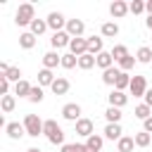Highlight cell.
Masks as SVG:
<instances>
[{
    "label": "cell",
    "mask_w": 152,
    "mask_h": 152,
    "mask_svg": "<svg viewBox=\"0 0 152 152\" xmlns=\"http://www.w3.org/2000/svg\"><path fill=\"white\" fill-rule=\"evenodd\" d=\"M119 33V26L114 24V21H104L102 24V36H107V38H114Z\"/></svg>",
    "instance_id": "29"
},
{
    "label": "cell",
    "mask_w": 152,
    "mask_h": 152,
    "mask_svg": "<svg viewBox=\"0 0 152 152\" xmlns=\"http://www.w3.org/2000/svg\"><path fill=\"white\" fill-rule=\"evenodd\" d=\"M83 28H86V26H83L81 19H69V21H66V33H69L71 38H81V36H83Z\"/></svg>",
    "instance_id": "10"
},
{
    "label": "cell",
    "mask_w": 152,
    "mask_h": 152,
    "mask_svg": "<svg viewBox=\"0 0 152 152\" xmlns=\"http://www.w3.org/2000/svg\"><path fill=\"white\" fill-rule=\"evenodd\" d=\"M145 104H147V107H152V88L145 93Z\"/></svg>",
    "instance_id": "42"
},
{
    "label": "cell",
    "mask_w": 152,
    "mask_h": 152,
    "mask_svg": "<svg viewBox=\"0 0 152 152\" xmlns=\"http://www.w3.org/2000/svg\"><path fill=\"white\" fill-rule=\"evenodd\" d=\"M104 116H107L109 124H119V121H121V109H119V107H107Z\"/></svg>",
    "instance_id": "28"
},
{
    "label": "cell",
    "mask_w": 152,
    "mask_h": 152,
    "mask_svg": "<svg viewBox=\"0 0 152 152\" xmlns=\"http://www.w3.org/2000/svg\"><path fill=\"white\" fill-rule=\"evenodd\" d=\"M128 86H131V76H128L126 71H121L119 78H116V86H114V88H116V90H124V88H128Z\"/></svg>",
    "instance_id": "35"
},
{
    "label": "cell",
    "mask_w": 152,
    "mask_h": 152,
    "mask_svg": "<svg viewBox=\"0 0 152 152\" xmlns=\"http://www.w3.org/2000/svg\"><path fill=\"white\" fill-rule=\"evenodd\" d=\"M62 66H64V69H74V66H78V57L71 55V52L62 55Z\"/></svg>",
    "instance_id": "30"
},
{
    "label": "cell",
    "mask_w": 152,
    "mask_h": 152,
    "mask_svg": "<svg viewBox=\"0 0 152 152\" xmlns=\"http://www.w3.org/2000/svg\"><path fill=\"white\" fill-rule=\"evenodd\" d=\"M102 150V138L100 135H90L86 140V152H100Z\"/></svg>",
    "instance_id": "23"
},
{
    "label": "cell",
    "mask_w": 152,
    "mask_h": 152,
    "mask_svg": "<svg viewBox=\"0 0 152 152\" xmlns=\"http://www.w3.org/2000/svg\"><path fill=\"white\" fill-rule=\"evenodd\" d=\"M26 152H40V150H38V147H28Z\"/></svg>",
    "instance_id": "46"
},
{
    "label": "cell",
    "mask_w": 152,
    "mask_h": 152,
    "mask_svg": "<svg viewBox=\"0 0 152 152\" xmlns=\"http://www.w3.org/2000/svg\"><path fill=\"white\" fill-rule=\"evenodd\" d=\"M145 133H152V116L145 121Z\"/></svg>",
    "instance_id": "43"
},
{
    "label": "cell",
    "mask_w": 152,
    "mask_h": 152,
    "mask_svg": "<svg viewBox=\"0 0 152 152\" xmlns=\"http://www.w3.org/2000/svg\"><path fill=\"white\" fill-rule=\"evenodd\" d=\"M135 62H138V59H135L133 55H128V57H124V59L119 62V66H121V71H131V69L135 66Z\"/></svg>",
    "instance_id": "37"
},
{
    "label": "cell",
    "mask_w": 152,
    "mask_h": 152,
    "mask_svg": "<svg viewBox=\"0 0 152 152\" xmlns=\"http://www.w3.org/2000/svg\"><path fill=\"white\" fill-rule=\"evenodd\" d=\"M57 64H62V55H57L55 50L43 55V69H55Z\"/></svg>",
    "instance_id": "11"
},
{
    "label": "cell",
    "mask_w": 152,
    "mask_h": 152,
    "mask_svg": "<svg viewBox=\"0 0 152 152\" xmlns=\"http://www.w3.org/2000/svg\"><path fill=\"white\" fill-rule=\"evenodd\" d=\"M0 76H5L7 81H14V83H19L21 81V69H17V66H10L5 74H0Z\"/></svg>",
    "instance_id": "31"
},
{
    "label": "cell",
    "mask_w": 152,
    "mask_h": 152,
    "mask_svg": "<svg viewBox=\"0 0 152 152\" xmlns=\"http://www.w3.org/2000/svg\"><path fill=\"white\" fill-rule=\"evenodd\" d=\"M28 100H31V102H40V100H43V88H40V86H33L31 93H28Z\"/></svg>",
    "instance_id": "40"
},
{
    "label": "cell",
    "mask_w": 152,
    "mask_h": 152,
    "mask_svg": "<svg viewBox=\"0 0 152 152\" xmlns=\"http://www.w3.org/2000/svg\"><path fill=\"white\" fill-rule=\"evenodd\" d=\"M145 10H147V17H152V0H150V2H145Z\"/></svg>",
    "instance_id": "44"
},
{
    "label": "cell",
    "mask_w": 152,
    "mask_h": 152,
    "mask_svg": "<svg viewBox=\"0 0 152 152\" xmlns=\"http://www.w3.org/2000/svg\"><path fill=\"white\" fill-rule=\"evenodd\" d=\"M33 19H36V17H33V5H31V2H24V5L17 7V12H14V21H17L19 26L31 24Z\"/></svg>",
    "instance_id": "2"
},
{
    "label": "cell",
    "mask_w": 152,
    "mask_h": 152,
    "mask_svg": "<svg viewBox=\"0 0 152 152\" xmlns=\"http://www.w3.org/2000/svg\"><path fill=\"white\" fill-rule=\"evenodd\" d=\"M128 12H133V14L145 12V2H142V0H133V2H128Z\"/></svg>",
    "instance_id": "39"
},
{
    "label": "cell",
    "mask_w": 152,
    "mask_h": 152,
    "mask_svg": "<svg viewBox=\"0 0 152 152\" xmlns=\"http://www.w3.org/2000/svg\"><path fill=\"white\" fill-rule=\"evenodd\" d=\"M50 43H52V48H55V50H62V48H66V45L71 43V36H69L66 31H57V33H52Z\"/></svg>",
    "instance_id": "6"
},
{
    "label": "cell",
    "mask_w": 152,
    "mask_h": 152,
    "mask_svg": "<svg viewBox=\"0 0 152 152\" xmlns=\"http://www.w3.org/2000/svg\"><path fill=\"white\" fill-rule=\"evenodd\" d=\"M76 133H78L81 138H90V135H95V126H93V121L86 119V116H81V119L76 121Z\"/></svg>",
    "instance_id": "5"
},
{
    "label": "cell",
    "mask_w": 152,
    "mask_h": 152,
    "mask_svg": "<svg viewBox=\"0 0 152 152\" xmlns=\"http://www.w3.org/2000/svg\"><path fill=\"white\" fill-rule=\"evenodd\" d=\"M126 100H128V95L124 90H112L109 93V107H124Z\"/></svg>",
    "instance_id": "14"
},
{
    "label": "cell",
    "mask_w": 152,
    "mask_h": 152,
    "mask_svg": "<svg viewBox=\"0 0 152 152\" xmlns=\"http://www.w3.org/2000/svg\"><path fill=\"white\" fill-rule=\"evenodd\" d=\"M7 90H10V81H7L5 76H0V93L7 95Z\"/></svg>",
    "instance_id": "41"
},
{
    "label": "cell",
    "mask_w": 152,
    "mask_h": 152,
    "mask_svg": "<svg viewBox=\"0 0 152 152\" xmlns=\"http://www.w3.org/2000/svg\"><path fill=\"white\" fill-rule=\"evenodd\" d=\"M45 21H48V26H50V28H55V33H57V31H59L69 19H64V14H62V12H50Z\"/></svg>",
    "instance_id": "8"
},
{
    "label": "cell",
    "mask_w": 152,
    "mask_h": 152,
    "mask_svg": "<svg viewBox=\"0 0 152 152\" xmlns=\"http://www.w3.org/2000/svg\"><path fill=\"white\" fill-rule=\"evenodd\" d=\"M31 88H33V86H31L28 81H24V78H21L19 83H14V93H17L19 97H28V93H31Z\"/></svg>",
    "instance_id": "25"
},
{
    "label": "cell",
    "mask_w": 152,
    "mask_h": 152,
    "mask_svg": "<svg viewBox=\"0 0 152 152\" xmlns=\"http://www.w3.org/2000/svg\"><path fill=\"white\" fill-rule=\"evenodd\" d=\"M93 66H97V57L95 55H90V52H86L83 57H78V69H93Z\"/></svg>",
    "instance_id": "16"
},
{
    "label": "cell",
    "mask_w": 152,
    "mask_h": 152,
    "mask_svg": "<svg viewBox=\"0 0 152 152\" xmlns=\"http://www.w3.org/2000/svg\"><path fill=\"white\" fill-rule=\"evenodd\" d=\"M112 57H114V62H121L124 57H128V48H126V45H114Z\"/></svg>",
    "instance_id": "34"
},
{
    "label": "cell",
    "mask_w": 152,
    "mask_h": 152,
    "mask_svg": "<svg viewBox=\"0 0 152 152\" xmlns=\"http://www.w3.org/2000/svg\"><path fill=\"white\" fill-rule=\"evenodd\" d=\"M109 12H112V17L121 19V17L128 12V2H124V0H114V2L109 5Z\"/></svg>",
    "instance_id": "13"
},
{
    "label": "cell",
    "mask_w": 152,
    "mask_h": 152,
    "mask_svg": "<svg viewBox=\"0 0 152 152\" xmlns=\"http://www.w3.org/2000/svg\"><path fill=\"white\" fill-rule=\"evenodd\" d=\"M52 83H55L52 69H40V71H38V86L43 88V86H52Z\"/></svg>",
    "instance_id": "18"
},
{
    "label": "cell",
    "mask_w": 152,
    "mask_h": 152,
    "mask_svg": "<svg viewBox=\"0 0 152 152\" xmlns=\"http://www.w3.org/2000/svg\"><path fill=\"white\" fill-rule=\"evenodd\" d=\"M135 116H138V119H142V121H147V119L152 116V107H147L145 102H142V104H138V107H135Z\"/></svg>",
    "instance_id": "33"
},
{
    "label": "cell",
    "mask_w": 152,
    "mask_h": 152,
    "mask_svg": "<svg viewBox=\"0 0 152 152\" xmlns=\"http://www.w3.org/2000/svg\"><path fill=\"white\" fill-rule=\"evenodd\" d=\"M145 24H147V28H152V17H147V19H145Z\"/></svg>",
    "instance_id": "45"
},
{
    "label": "cell",
    "mask_w": 152,
    "mask_h": 152,
    "mask_svg": "<svg viewBox=\"0 0 152 152\" xmlns=\"http://www.w3.org/2000/svg\"><path fill=\"white\" fill-rule=\"evenodd\" d=\"M135 59H138V62H142V64L152 62V48H147V45H140V48H138V52H135Z\"/></svg>",
    "instance_id": "22"
},
{
    "label": "cell",
    "mask_w": 152,
    "mask_h": 152,
    "mask_svg": "<svg viewBox=\"0 0 152 152\" xmlns=\"http://www.w3.org/2000/svg\"><path fill=\"white\" fill-rule=\"evenodd\" d=\"M121 133H124V131H121V124H107V126H104V135H107L109 140H116V142H119V140L124 138Z\"/></svg>",
    "instance_id": "15"
},
{
    "label": "cell",
    "mask_w": 152,
    "mask_h": 152,
    "mask_svg": "<svg viewBox=\"0 0 152 152\" xmlns=\"http://www.w3.org/2000/svg\"><path fill=\"white\" fill-rule=\"evenodd\" d=\"M14 104H17V102H14V95H2L0 107H2V112H5V114H10V112L14 109Z\"/></svg>",
    "instance_id": "32"
},
{
    "label": "cell",
    "mask_w": 152,
    "mask_h": 152,
    "mask_svg": "<svg viewBox=\"0 0 152 152\" xmlns=\"http://www.w3.org/2000/svg\"><path fill=\"white\" fill-rule=\"evenodd\" d=\"M5 131H7V135H10L12 140H19L21 135H26V128H24V124H17V121L7 124V126H5Z\"/></svg>",
    "instance_id": "12"
},
{
    "label": "cell",
    "mask_w": 152,
    "mask_h": 152,
    "mask_svg": "<svg viewBox=\"0 0 152 152\" xmlns=\"http://www.w3.org/2000/svg\"><path fill=\"white\" fill-rule=\"evenodd\" d=\"M133 145H135V140H133V138H128V135H124V138L116 142V152H131V150H133Z\"/></svg>",
    "instance_id": "26"
},
{
    "label": "cell",
    "mask_w": 152,
    "mask_h": 152,
    "mask_svg": "<svg viewBox=\"0 0 152 152\" xmlns=\"http://www.w3.org/2000/svg\"><path fill=\"white\" fill-rule=\"evenodd\" d=\"M88 52L97 57V55L102 52V38H97V36H90V38H88Z\"/></svg>",
    "instance_id": "21"
},
{
    "label": "cell",
    "mask_w": 152,
    "mask_h": 152,
    "mask_svg": "<svg viewBox=\"0 0 152 152\" xmlns=\"http://www.w3.org/2000/svg\"><path fill=\"white\" fill-rule=\"evenodd\" d=\"M128 90H131L133 97H145V93H147V81H145V76H133Z\"/></svg>",
    "instance_id": "4"
},
{
    "label": "cell",
    "mask_w": 152,
    "mask_h": 152,
    "mask_svg": "<svg viewBox=\"0 0 152 152\" xmlns=\"http://www.w3.org/2000/svg\"><path fill=\"white\" fill-rule=\"evenodd\" d=\"M112 64H114V57H112V52H100L97 55V66L102 69V71H107V69H112Z\"/></svg>",
    "instance_id": "17"
},
{
    "label": "cell",
    "mask_w": 152,
    "mask_h": 152,
    "mask_svg": "<svg viewBox=\"0 0 152 152\" xmlns=\"http://www.w3.org/2000/svg\"><path fill=\"white\" fill-rule=\"evenodd\" d=\"M45 28H48V21H45V19H33V21H31V33H33V36L45 33Z\"/></svg>",
    "instance_id": "27"
},
{
    "label": "cell",
    "mask_w": 152,
    "mask_h": 152,
    "mask_svg": "<svg viewBox=\"0 0 152 152\" xmlns=\"http://www.w3.org/2000/svg\"><path fill=\"white\" fill-rule=\"evenodd\" d=\"M62 116L69 119V121H78V119H81V107H78L76 102H69V104L62 107Z\"/></svg>",
    "instance_id": "9"
},
{
    "label": "cell",
    "mask_w": 152,
    "mask_h": 152,
    "mask_svg": "<svg viewBox=\"0 0 152 152\" xmlns=\"http://www.w3.org/2000/svg\"><path fill=\"white\" fill-rule=\"evenodd\" d=\"M19 45H21L24 50H31V48L36 45V36H33L31 31H26V33H21V36H19Z\"/></svg>",
    "instance_id": "24"
},
{
    "label": "cell",
    "mask_w": 152,
    "mask_h": 152,
    "mask_svg": "<svg viewBox=\"0 0 152 152\" xmlns=\"http://www.w3.org/2000/svg\"><path fill=\"white\" fill-rule=\"evenodd\" d=\"M133 140H135V145H138V147H147V145H150V140H152V135H150V133H145V131H140Z\"/></svg>",
    "instance_id": "36"
},
{
    "label": "cell",
    "mask_w": 152,
    "mask_h": 152,
    "mask_svg": "<svg viewBox=\"0 0 152 152\" xmlns=\"http://www.w3.org/2000/svg\"><path fill=\"white\" fill-rule=\"evenodd\" d=\"M50 90H52V93H55V95H64V93H66V90H69V81H66V78H62V76H59V78H55V83H52V86H50Z\"/></svg>",
    "instance_id": "20"
},
{
    "label": "cell",
    "mask_w": 152,
    "mask_h": 152,
    "mask_svg": "<svg viewBox=\"0 0 152 152\" xmlns=\"http://www.w3.org/2000/svg\"><path fill=\"white\" fill-rule=\"evenodd\" d=\"M119 74H121V69H116V66H112V69L102 71V83H107V86H116Z\"/></svg>",
    "instance_id": "19"
},
{
    "label": "cell",
    "mask_w": 152,
    "mask_h": 152,
    "mask_svg": "<svg viewBox=\"0 0 152 152\" xmlns=\"http://www.w3.org/2000/svg\"><path fill=\"white\" fill-rule=\"evenodd\" d=\"M43 133L48 135V140H50L52 145H64V131H62V126H59L57 121L48 119L45 126H43Z\"/></svg>",
    "instance_id": "1"
},
{
    "label": "cell",
    "mask_w": 152,
    "mask_h": 152,
    "mask_svg": "<svg viewBox=\"0 0 152 152\" xmlns=\"http://www.w3.org/2000/svg\"><path fill=\"white\" fill-rule=\"evenodd\" d=\"M69 48H71V55H76V57H83V55L88 52V38H71Z\"/></svg>",
    "instance_id": "7"
},
{
    "label": "cell",
    "mask_w": 152,
    "mask_h": 152,
    "mask_svg": "<svg viewBox=\"0 0 152 152\" xmlns=\"http://www.w3.org/2000/svg\"><path fill=\"white\" fill-rule=\"evenodd\" d=\"M43 126H45V121H40L36 114H26V119H24L26 135H31V138H38V135L43 133Z\"/></svg>",
    "instance_id": "3"
},
{
    "label": "cell",
    "mask_w": 152,
    "mask_h": 152,
    "mask_svg": "<svg viewBox=\"0 0 152 152\" xmlns=\"http://www.w3.org/2000/svg\"><path fill=\"white\" fill-rule=\"evenodd\" d=\"M62 152H86V145H78V142H64V145H62Z\"/></svg>",
    "instance_id": "38"
}]
</instances>
